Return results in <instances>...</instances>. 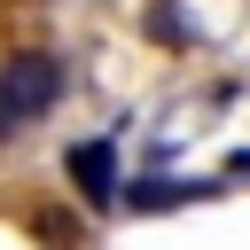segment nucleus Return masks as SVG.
I'll use <instances>...</instances> for the list:
<instances>
[{
	"label": "nucleus",
	"instance_id": "obj_3",
	"mask_svg": "<svg viewBox=\"0 0 250 250\" xmlns=\"http://www.w3.org/2000/svg\"><path fill=\"white\" fill-rule=\"evenodd\" d=\"M203 195H219V188L211 180H125V211H180Z\"/></svg>",
	"mask_w": 250,
	"mask_h": 250
},
{
	"label": "nucleus",
	"instance_id": "obj_2",
	"mask_svg": "<svg viewBox=\"0 0 250 250\" xmlns=\"http://www.w3.org/2000/svg\"><path fill=\"white\" fill-rule=\"evenodd\" d=\"M62 180H70V195H78L86 211H117V203H125L117 141H109V133H94V141H70V148H62Z\"/></svg>",
	"mask_w": 250,
	"mask_h": 250
},
{
	"label": "nucleus",
	"instance_id": "obj_1",
	"mask_svg": "<svg viewBox=\"0 0 250 250\" xmlns=\"http://www.w3.org/2000/svg\"><path fill=\"white\" fill-rule=\"evenodd\" d=\"M70 94V62L55 47H8L0 55V148L23 141L31 125H47Z\"/></svg>",
	"mask_w": 250,
	"mask_h": 250
},
{
	"label": "nucleus",
	"instance_id": "obj_4",
	"mask_svg": "<svg viewBox=\"0 0 250 250\" xmlns=\"http://www.w3.org/2000/svg\"><path fill=\"white\" fill-rule=\"evenodd\" d=\"M148 39H164V47H195V23H188L172 0H148Z\"/></svg>",
	"mask_w": 250,
	"mask_h": 250
}]
</instances>
